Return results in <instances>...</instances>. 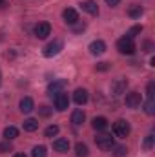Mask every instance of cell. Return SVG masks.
<instances>
[{
    "label": "cell",
    "mask_w": 155,
    "mask_h": 157,
    "mask_svg": "<svg viewBox=\"0 0 155 157\" xmlns=\"http://www.w3.org/2000/svg\"><path fill=\"white\" fill-rule=\"evenodd\" d=\"M4 137H6V141H13L18 137V130L15 126H7V128H4Z\"/></svg>",
    "instance_id": "obj_19"
},
{
    "label": "cell",
    "mask_w": 155,
    "mask_h": 157,
    "mask_svg": "<svg viewBox=\"0 0 155 157\" xmlns=\"http://www.w3.org/2000/svg\"><path fill=\"white\" fill-rule=\"evenodd\" d=\"M84 28H86V24H75V28H73V29H75V31H82V29H84Z\"/></svg>",
    "instance_id": "obj_34"
},
{
    "label": "cell",
    "mask_w": 155,
    "mask_h": 157,
    "mask_svg": "<svg viewBox=\"0 0 155 157\" xmlns=\"http://www.w3.org/2000/svg\"><path fill=\"white\" fill-rule=\"evenodd\" d=\"M153 139H155L153 135H148V137L144 139V144H142V146H144V150H146V152L153 148Z\"/></svg>",
    "instance_id": "obj_27"
},
{
    "label": "cell",
    "mask_w": 155,
    "mask_h": 157,
    "mask_svg": "<svg viewBox=\"0 0 155 157\" xmlns=\"http://www.w3.org/2000/svg\"><path fill=\"white\" fill-rule=\"evenodd\" d=\"M44 135H46V137H55V135H59V126H57V124L47 126L46 132H44Z\"/></svg>",
    "instance_id": "obj_24"
},
{
    "label": "cell",
    "mask_w": 155,
    "mask_h": 157,
    "mask_svg": "<svg viewBox=\"0 0 155 157\" xmlns=\"http://www.w3.org/2000/svg\"><path fill=\"white\" fill-rule=\"evenodd\" d=\"M62 40L60 39H55L53 42H49L46 48H44V57H47V59H51V57H55V55H59L60 51H62Z\"/></svg>",
    "instance_id": "obj_4"
},
{
    "label": "cell",
    "mask_w": 155,
    "mask_h": 157,
    "mask_svg": "<svg viewBox=\"0 0 155 157\" xmlns=\"http://www.w3.org/2000/svg\"><path fill=\"white\" fill-rule=\"evenodd\" d=\"M95 144L100 148V150H112L113 148V137L110 135V133H99L97 137H95Z\"/></svg>",
    "instance_id": "obj_3"
},
{
    "label": "cell",
    "mask_w": 155,
    "mask_h": 157,
    "mask_svg": "<svg viewBox=\"0 0 155 157\" xmlns=\"http://www.w3.org/2000/svg\"><path fill=\"white\" fill-rule=\"evenodd\" d=\"M82 6V9L86 11V13H89V15H99V6H97V2L95 0H86V2H82L80 4Z\"/></svg>",
    "instance_id": "obj_13"
},
{
    "label": "cell",
    "mask_w": 155,
    "mask_h": 157,
    "mask_svg": "<svg viewBox=\"0 0 155 157\" xmlns=\"http://www.w3.org/2000/svg\"><path fill=\"white\" fill-rule=\"evenodd\" d=\"M64 86H66V80H62V78L53 80V82H49V86H47V93H49L51 97H55L57 93L64 91Z\"/></svg>",
    "instance_id": "obj_9"
},
{
    "label": "cell",
    "mask_w": 155,
    "mask_h": 157,
    "mask_svg": "<svg viewBox=\"0 0 155 157\" xmlns=\"http://www.w3.org/2000/svg\"><path fill=\"white\" fill-rule=\"evenodd\" d=\"M128 88V80L126 78H117L115 82H112V93L113 95H122Z\"/></svg>",
    "instance_id": "obj_10"
},
{
    "label": "cell",
    "mask_w": 155,
    "mask_h": 157,
    "mask_svg": "<svg viewBox=\"0 0 155 157\" xmlns=\"http://www.w3.org/2000/svg\"><path fill=\"white\" fill-rule=\"evenodd\" d=\"M53 148H55V152H60V154H66L68 150H70V141L68 139H57V141H53Z\"/></svg>",
    "instance_id": "obj_15"
},
{
    "label": "cell",
    "mask_w": 155,
    "mask_h": 157,
    "mask_svg": "<svg viewBox=\"0 0 155 157\" xmlns=\"http://www.w3.org/2000/svg\"><path fill=\"white\" fill-rule=\"evenodd\" d=\"M142 49H144L146 53H152V51H153V44L148 40V42H144V44H142Z\"/></svg>",
    "instance_id": "obj_30"
},
{
    "label": "cell",
    "mask_w": 155,
    "mask_h": 157,
    "mask_svg": "<svg viewBox=\"0 0 155 157\" xmlns=\"http://www.w3.org/2000/svg\"><path fill=\"white\" fill-rule=\"evenodd\" d=\"M13 157H26V155H24V154H15Z\"/></svg>",
    "instance_id": "obj_35"
},
{
    "label": "cell",
    "mask_w": 155,
    "mask_h": 157,
    "mask_svg": "<svg viewBox=\"0 0 155 157\" xmlns=\"http://www.w3.org/2000/svg\"><path fill=\"white\" fill-rule=\"evenodd\" d=\"M39 113L42 115V117H49V113H51V110H49L47 106H40V108H39Z\"/></svg>",
    "instance_id": "obj_29"
},
{
    "label": "cell",
    "mask_w": 155,
    "mask_h": 157,
    "mask_svg": "<svg viewBox=\"0 0 155 157\" xmlns=\"http://www.w3.org/2000/svg\"><path fill=\"white\" fill-rule=\"evenodd\" d=\"M124 102H126L128 108H139L142 104V95L139 91H130V93H126Z\"/></svg>",
    "instance_id": "obj_6"
},
{
    "label": "cell",
    "mask_w": 155,
    "mask_h": 157,
    "mask_svg": "<svg viewBox=\"0 0 155 157\" xmlns=\"http://www.w3.org/2000/svg\"><path fill=\"white\" fill-rule=\"evenodd\" d=\"M33 33H35L37 39H47V37L51 35V26H49L47 22H39V24L35 26Z\"/></svg>",
    "instance_id": "obj_7"
},
{
    "label": "cell",
    "mask_w": 155,
    "mask_h": 157,
    "mask_svg": "<svg viewBox=\"0 0 155 157\" xmlns=\"http://www.w3.org/2000/svg\"><path fill=\"white\" fill-rule=\"evenodd\" d=\"M142 33V26H133V28H130L128 29V33H126V37L128 39H135L137 35H141Z\"/></svg>",
    "instance_id": "obj_23"
},
{
    "label": "cell",
    "mask_w": 155,
    "mask_h": 157,
    "mask_svg": "<svg viewBox=\"0 0 155 157\" xmlns=\"http://www.w3.org/2000/svg\"><path fill=\"white\" fill-rule=\"evenodd\" d=\"M146 95H148V99H153L155 95V82H148V86H146Z\"/></svg>",
    "instance_id": "obj_28"
},
{
    "label": "cell",
    "mask_w": 155,
    "mask_h": 157,
    "mask_svg": "<svg viewBox=\"0 0 155 157\" xmlns=\"http://www.w3.org/2000/svg\"><path fill=\"white\" fill-rule=\"evenodd\" d=\"M144 112H146L148 115H153V113H155V102H153V99H148V101L144 102Z\"/></svg>",
    "instance_id": "obj_25"
},
{
    "label": "cell",
    "mask_w": 155,
    "mask_h": 157,
    "mask_svg": "<svg viewBox=\"0 0 155 157\" xmlns=\"http://www.w3.org/2000/svg\"><path fill=\"white\" fill-rule=\"evenodd\" d=\"M119 2H120V0H106V4H108L110 7H117V6H119Z\"/></svg>",
    "instance_id": "obj_33"
},
{
    "label": "cell",
    "mask_w": 155,
    "mask_h": 157,
    "mask_svg": "<svg viewBox=\"0 0 155 157\" xmlns=\"http://www.w3.org/2000/svg\"><path fill=\"white\" fill-rule=\"evenodd\" d=\"M84 121H86V113H84L82 110H75V112L71 113V122H73L75 126H80Z\"/></svg>",
    "instance_id": "obj_18"
},
{
    "label": "cell",
    "mask_w": 155,
    "mask_h": 157,
    "mask_svg": "<svg viewBox=\"0 0 155 157\" xmlns=\"http://www.w3.org/2000/svg\"><path fill=\"white\" fill-rule=\"evenodd\" d=\"M126 154H128L126 146H115L113 144V157H124Z\"/></svg>",
    "instance_id": "obj_26"
},
{
    "label": "cell",
    "mask_w": 155,
    "mask_h": 157,
    "mask_svg": "<svg viewBox=\"0 0 155 157\" xmlns=\"http://www.w3.org/2000/svg\"><path fill=\"white\" fill-rule=\"evenodd\" d=\"M108 68H110V66H108V62H99V64L95 66V70H97V71H106Z\"/></svg>",
    "instance_id": "obj_31"
},
{
    "label": "cell",
    "mask_w": 155,
    "mask_h": 157,
    "mask_svg": "<svg viewBox=\"0 0 155 157\" xmlns=\"http://www.w3.org/2000/svg\"><path fill=\"white\" fill-rule=\"evenodd\" d=\"M128 15H130L131 18H141V15H142V7H141V6H137V4H133V6H130Z\"/></svg>",
    "instance_id": "obj_21"
},
{
    "label": "cell",
    "mask_w": 155,
    "mask_h": 157,
    "mask_svg": "<svg viewBox=\"0 0 155 157\" xmlns=\"http://www.w3.org/2000/svg\"><path fill=\"white\" fill-rule=\"evenodd\" d=\"M117 49H119V53H122V55H133L137 48H135V42H133V39L122 37V39L117 40Z\"/></svg>",
    "instance_id": "obj_1"
},
{
    "label": "cell",
    "mask_w": 155,
    "mask_h": 157,
    "mask_svg": "<svg viewBox=\"0 0 155 157\" xmlns=\"http://www.w3.org/2000/svg\"><path fill=\"white\" fill-rule=\"evenodd\" d=\"M62 17H64V22L70 24V26H75L78 20H80V18H78V13L73 7H66V9L62 11Z\"/></svg>",
    "instance_id": "obj_8"
},
{
    "label": "cell",
    "mask_w": 155,
    "mask_h": 157,
    "mask_svg": "<svg viewBox=\"0 0 155 157\" xmlns=\"http://www.w3.org/2000/svg\"><path fill=\"white\" fill-rule=\"evenodd\" d=\"M46 155H47V150H46V146H42V144L35 146V148L31 150V157H46Z\"/></svg>",
    "instance_id": "obj_22"
},
{
    "label": "cell",
    "mask_w": 155,
    "mask_h": 157,
    "mask_svg": "<svg viewBox=\"0 0 155 157\" xmlns=\"http://www.w3.org/2000/svg\"><path fill=\"white\" fill-rule=\"evenodd\" d=\"M0 6H4V0H0Z\"/></svg>",
    "instance_id": "obj_36"
},
{
    "label": "cell",
    "mask_w": 155,
    "mask_h": 157,
    "mask_svg": "<svg viewBox=\"0 0 155 157\" xmlns=\"http://www.w3.org/2000/svg\"><path fill=\"white\" fill-rule=\"evenodd\" d=\"M108 119L106 117H95L93 121H91V126H93V130L95 132H104L106 128H108Z\"/></svg>",
    "instance_id": "obj_16"
},
{
    "label": "cell",
    "mask_w": 155,
    "mask_h": 157,
    "mask_svg": "<svg viewBox=\"0 0 155 157\" xmlns=\"http://www.w3.org/2000/svg\"><path fill=\"white\" fill-rule=\"evenodd\" d=\"M130 132H131V128H130V122L128 121H124V119H119L117 122H113V133H115V137H128L130 135Z\"/></svg>",
    "instance_id": "obj_2"
},
{
    "label": "cell",
    "mask_w": 155,
    "mask_h": 157,
    "mask_svg": "<svg viewBox=\"0 0 155 157\" xmlns=\"http://www.w3.org/2000/svg\"><path fill=\"white\" fill-rule=\"evenodd\" d=\"M22 128H24V132H37L39 130V121L37 119H26L22 122Z\"/></svg>",
    "instance_id": "obj_17"
},
{
    "label": "cell",
    "mask_w": 155,
    "mask_h": 157,
    "mask_svg": "<svg viewBox=\"0 0 155 157\" xmlns=\"http://www.w3.org/2000/svg\"><path fill=\"white\" fill-rule=\"evenodd\" d=\"M7 150H11V144H9V141L0 144V154H4V152H7Z\"/></svg>",
    "instance_id": "obj_32"
},
{
    "label": "cell",
    "mask_w": 155,
    "mask_h": 157,
    "mask_svg": "<svg viewBox=\"0 0 155 157\" xmlns=\"http://www.w3.org/2000/svg\"><path fill=\"white\" fill-rule=\"evenodd\" d=\"M53 104H55V108H57L59 112L68 110V108H70V97H68V93H64V91L57 93V95L53 97Z\"/></svg>",
    "instance_id": "obj_5"
},
{
    "label": "cell",
    "mask_w": 155,
    "mask_h": 157,
    "mask_svg": "<svg viewBox=\"0 0 155 157\" xmlns=\"http://www.w3.org/2000/svg\"><path fill=\"white\" fill-rule=\"evenodd\" d=\"M0 84H2V75H0Z\"/></svg>",
    "instance_id": "obj_37"
},
{
    "label": "cell",
    "mask_w": 155,
    "mask_h": 157,
    "mask_svg": "<svg viewBox=\"0 0 155 157\" xmlns=\"http://www.w3.org/2000/svg\"><path fill=\"white\" fill-rule=\"evenodd\" d=\"M33 110H35L33 99H31V97H24V99L20 101V112H22V113H31Z\"/></svg>",
    "instance_id": "obj_14"
},
{
    "label": "cell",
    "mask_w": 155,
    "mask_h": 157,
    "mask_svg": "<svg viewBox=\"0 0 155 157\" xmlns=\"http://www.w3.org/2000/svg\"><path fill=\"white\" fill-rule=\"evenodd\" d=\"M106 51V42L104 40H93L89 44V53L91 55H102Z\"/></svg>",
    "instance_id": "obj_11"
},
{
    "label": "cell",
    "mask_w": 155,
    "mask_h": 157,
    "mask_svg": "<svg viewBox=\"0 0 155 157\" xmlns=\"http://www.w3.org/2000/svg\"><path fill=\"white\" fill-rule=\"evenodd\" d=\"M73 101L77 102L78 106H84V104L88 102V91H86L84 88H78V90H75V93H73Z\"/></svg>",
    "instance_id": "obj_12"
},
{
    "label": "cell",
    "mask_w": 155,
    "mask_h": 157,
    "mask_svg": "<svg viewBox=\"0 0 155 157\" xmlns=\"http://www.w3.org/2000/svg\"><path fill=\"white\" fill-rule=\"evenodd\" d=\"M75 154H77V157H88L89 155V150H88V146L84 143H77L75 144Z\"/></svg>",
    "instance_id": "obj_20"
}]
</instances>
